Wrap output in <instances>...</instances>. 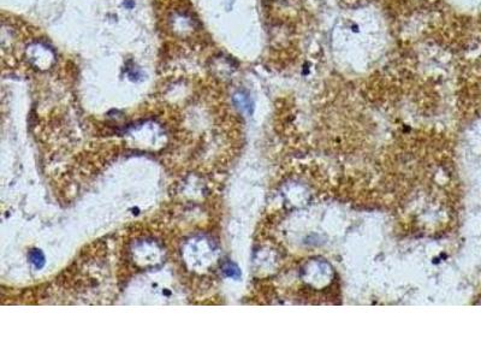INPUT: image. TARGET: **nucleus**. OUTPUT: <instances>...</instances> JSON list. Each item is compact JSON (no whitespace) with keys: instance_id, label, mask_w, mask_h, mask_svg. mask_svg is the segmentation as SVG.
<instances>
[{"instance_id":"obj_1","label":"nucleus","mask_w":481,"mask_h":361,"mask_svg":"<svg viewBox=\"0 0 481 361\" xmlns=\"http://www.w3.org/2000/svg\"><path fill=\"white\" fill-rule=\"evenodd\" d=\"M29 259H31L32 263L34 264V266L36 267V269H41V267H44L45 257L41 251H39V249L31 251V253H29Z\"/></svg>"},{"instance_id":"obj_2","label":"nucleus","mask_w":481,"mask_h":361,"mask_svg":"<svg viewBox=\"0 0 481 361\" xmlns=\"http://www.w3.org/2000/svg\"><path fill=\"white\" fill-rule=\"evenodd\" d=\"M225 273L228 274L229 277H234V278H237L238 276H240V271H238V269L236 266H235L234 264H228L227 266H225Z\"/></svg>"}]
</instances>
